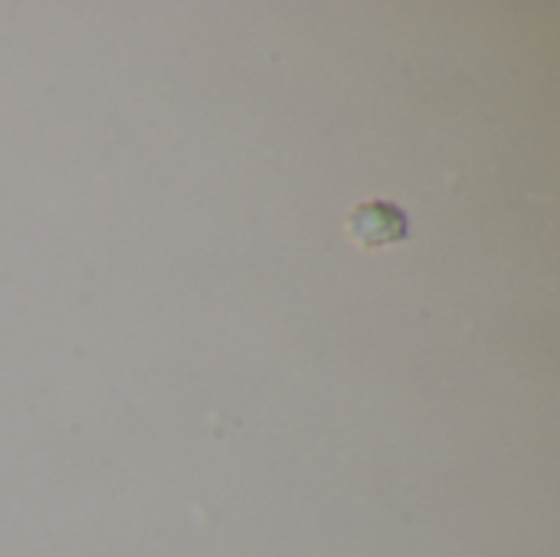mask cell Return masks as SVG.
<instances>
[{"label": "cell", "mask_w": 560, "mask_h": 557, "mask_svg": "<svg viewBox=\"0 0 560 557\" xmlns=\"http://www.w3.org/2000/svg\"><path fill=\"white\" fill-rule=\"evenodd\" d=\"M407 213L387 200H368L361 207L351 210L348 217V236L361 246V250H377L387 243H400L407 240Z\"/></svg>", "instance_id": "6da1fadb"}]
</instances>
